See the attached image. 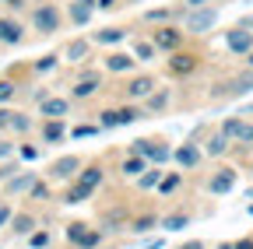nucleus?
Wrapping results in <instances>:
<instances>
[{"mask_svg":"<svg viewBox=\"0 0 253 249\" xmlns=\"http://www.w3.org/2000/svg\"><path fill=\"white\" fill-rule=\"evenodd\" d=\"M221 21V7L218 4H208V7H186L183 14V32L194 36V39H204L208 32H214Z\"/></svg>","mask_w":253,"mask_h":249,"instance_id":"1","label":"nucleus"},{"mask_svg":"<svg viewBox=\"0 0 253 249\" xmlns=\"http://www.w3.org/2000/svg\"><path fill=\"white\" fill-rule=\"evenodd\" d=\"M204 134H208V127L201 123V127L194 130V137H186L183 144H176V147H172V165H176V169H183V172L201 169V162H204V147H201Z\"/></svg>","mask_w":253,"mask_h":249,"instance_id":"2","label":"nucleus"},{"mask_svg":"<svg viewBox=\"0 0 253 249\" xmlns=\"http://www.w3.org/2000/svg\"><path fill=\"white\" fill-rule=\"evenodd\" d=\"M28 25H32V32H36V36H56L63 28L60 4H53V0H39V4L28 11Z\"/></svg>","mask_w":253,"mask_h":249,"instance_id":"3","label":"nucleus"},{"mask_svg":"<svg viewBox=\"0 0 253 249\" xmlns=\"http://www.w3.org/2000/svg\"><path fill=\"white\" fill-rule=\"evenodd\" d=\"M126 154H141V158H148L151 165H169L172 162V144L166 137H137L126 144Z\"/></svg>","mask_w":253,"mask_h":249,"instance_id":"4","label":"nucleus"},{"mask_svg":"<svg viewBox=\"0 0 253 249\" xmlns=\"http://www.w3.org/2000/svg\"><path fill=\"white\" fill-rule=\"evenodd\" d=\"M201 53L197 49H176V53H166V74L172 77V81H186V77H194L197 71H201Z\"/></svg>","mask_w":253,"mask_h":249,"instance_id":"5","label":"nucleus"},{"mask_svg":"<svg viewBox=\"0 0 253 249\" xmlns=\"http://www.w3.org/2000/svg\"><path fill=\"white\" fill-rule=\"evenodd\" d=\"M148 39L155 42V49H158V53H162V56H166V53H176V49H183L190 36L183 32V25H176V21H169V25H155V28H151V32H148Z\"/></svg>","mask_w":253,"mask_h":249,"instance_id":"6","label":"nucleus"},{"mask_svg":"<svg viewBox=\"0 0 253 249\" xmlns=\"http://www.w3.org/2000/svg\"><path fill=\"white\" fill-rule=\"evenodd\" d=\"M102 84H106L102 71H91V67L81 64V71H78V77H74V84H71V99H74V102H88V99H95V95L102 91Z\"/></svg>","mask_w":253,"mask_h":249,"instance_id":"7","label":"nucleus"},{"mask_svg":"<svg viewBox=\"0 0 253 249\" xmlns=\"http://www.w3.org/2000/svg\"><path fill=\"white\" fill-rule=\"evenodd\" d=\"M239 186V169L236 165H218L208 179H204V193L208 197H229Z\"/></svg>","mask_w":253,"mask_h":249,"instance_id":"8","label":"nucleus"},{"mask_svg":"<svg viewBox=\"0 0 253 249\" xmlns=\"http://www.w3.org/2000/svg\"><path fill=\"white\" fill-rule=\"evenodd\" d=\"M250 91H253V71H250V67H243V71H239V74H232L229 81L214 84L211 99H243V95H250Z\"/></svg>","mask_w":253,"mask_h":249,"instance_id":"9","label":"nucleus"},{"mask_svg":"<svg viewBox=\"0 0 253 249\" xmlns=\"http://www.w3.org/2000/svg\"><path fill=\"white\" fill-rule=\"evenodd\" d=\"M81 165H84L81 154H60V158H53V162H49L46 179H49V182H71V179L81 172Z\"/></svg>","mask_w":253,"mask_h":249,"instance_id":"10","label":"nucleus"},{"mask_svg":"<svg viewBox=\"0 0 253 249\" xmlns=\"http://www.w3.org/2000/svg\"><path fill=\"white\" fill-rule=\"evenodd\" d=\"M221 42H225V53H232V56H246L250 49H253V32L246 25H232V28H225V36H221Z\"/></svg>","mask_w":253,"mask_h":249,"instance_id":"11","label":"nucleus"},{"mask_svg":"<svg viewBox=\"0 0 253 249\" xmlns=\"http://www.w3.org/2000/svg\"><path fill=\"white\" fill-rule=\"evenodd\" d=\"M155 88H158V77L155 74H134L130 81L123 84V99L126 102H144Z\"/></svg>","mask_w":253,"mask_h":249,"instance_id":"12","label":"nucleus"},{"mask_svg":"<svg viewBox=\"0 0 253 249\" xmlns=\"http://www.w3.org/2000/svg\"><path fill=\"white\" fill-rule=\"evenodd\" d=\"M21 42H25V21L18 14H0V46L14 49Z\"/></svg>","mask_w":253,"mask_h":249,"instance_id":"13","label":"nucleus"},{"mask_svg":"<svg viewBox=\"0 0 253 249\" xmlns=\"http://www.w3.org/2000/svg\"><path fill=\"white\" fill-rule=\"evenodd\" d=\"M99 228H102L106 235H120V232H126V228H130V211H126L123 204L106 207V211H102V221H99Z\"/></svg>","mask_w":253,"mask_h":249,"instance_id":"14","label":"nucleus"},{"mask_svg":"<svg viewBox=\"0 0 253 249\" xmlns=\"http://www.w3.org/2000/svg\"><path fill=\"white\" fill-rule=\"evenodd\" d=\"M201 147H204V158H211V162H221V158H225V154L232 151V141H229L225 134H221V130L214 127V130H208V134H204Z\"/></svg>","mask_w":253,"mask_h":249,"instance_id":"15","label":"nucleus"},{"mask_svg":"<svg viewBox=\"0 0 253 249\" xmlns=\"http://www.w3.org/2000/svg\"><path fill=\"white\" fill-rule=\"evenodd\" d=\"M183 14H186V4L179 0V4H169V7H151V11H144L141 14V25H169V21H183Z\"/></svg>","mask_w":253,"mask_h":249,"instance_id":"16","label":"nucleus"},{"mask_svg":"<svg viewBox=\"0 0 253 249\" xmlns=\"http://www.w3.org/2000/svg\"><path fill=\"white\" fill-rule=\"evenodd\" d=\"M71 106H74L71 95H46L39 102V116L42 119H67L71 116Z\"/></svg>","mask_w":253,"mask_h":249,"instance_id":"17","label":"nucleus"},{"mask_svg":"<svg viewBox=\"0 0 253 249\" xmlns=\"http://www.w3.org/2000/svg\"><path fill=\"white\" fill-rule=\"evenodd\" d=\"M102 71L106 74H134L137 71V56L134 53H123V49H113L102 60Z\"/></svg>","mask_w":253,"mask_h":249,"instance_id":"18","label":"nucleus"},{"mask_svg":"<svg viewBox=\"0 0 253 249\" xmlns=\"http://www.w3.org/2000/svg\"><path fill=\"white\" fill-rule=\"evenodd\" d=\"M39 179V172H25V169H18L11 179H4V182H0V193H4V197H28V190H32V182H36Z\"/></svg>","mask_w":253,"mask_h":249,"instance_id":"19","label":"nucleus"},{"mask_svg":"<svg viewBox=\"0 0 253 249\" xmlns=\"http://www.w3.org/2000/svg\"><path fill=\"white\" fill-rule=\"evenodd\" d=\"M74 182H81L88 193H99V186L106 182V165L102 162H84L81 172L74 176Z\"/></svg>","mask_w":253,"mask_h":249,"instance_id":"20","label":"nucleus"},{"mask_svg":"<svg viewBox=\"0 0 253 249\" xmlns=\"http://www.w3.org/2000/svg\"><path fill=\"white\" fill-rule=\"evenodd\" d=\"M60 60H67V64H74V67L88 64V60H91V39H71L67 46L60 49Z\"/></svg>","mask_w":253,"mask_h":249,"instance_id":"21","label":"nucleus"},{"mask_svg":"<svg viewBox=\"0 0 253 249\" xmlns=\"http://www.w3.org/2000/svg\"><path fill=\"white\" fill-rule=\"evenodd\" d=\"M67 119H42L39 123V141L42 144H63L67 141Z\"/></svg>","mask_w":253,"mask_h":249,"instance_id":"22","label":"nucleus"},{"mask_svg":"<svg viewBox=\"0 0 253 249\" xmlns=\"http://www.w3.org/2000/svg\"><path fill=\"white\" fill-rule=\"evenodd\" d=\"M36 228H39V217L32 214V211H14V214H11V221H7V232H11V235H18V239L32 235Z\"/></svg>","mask_w":253,"mask_h":249,"instance_id":"23","label":"nucleus"},{"mask_svg":"<svg viewBox=\"0 0 253 249\" xmlns=\"http://www.w3.org/2000/svg\"><path fill=\"white\" fill-rule=\"evenodd\" d=\"M141 106H144V112H148V116H162V112L172 106V88H162V84H158V88L151 91V95H148Z\"/></svg>","mask_w":253,"mask_h":249,"instance_id":"24","label":"nucleus"},{"mask_svg":"<svg viewBox=\"0 0 253 249\" xmlns=\"http://www.w3.org/2000/svg\"><path fill=\"white\" fill-rule=\"evenodd\" d=\"M190 225H194V211H190V207L169 211V214H162V221H158V228H162V232H183V228H190Z\"/></svg>","mask_w":253,"mask_h":249,"instance_id":"25","label":"nucleus"},{"mask_svg":"<svg viewBox=\"0 0 253 249\" xmlns=\"http://www.w3.org/2000/svg\"><path fill=\"white\" fill-rule=\"evenodd\" d=\"M126 36V28H120V25H106V28H99V32H91L88 39H91V46H120Z\"/></svg>","mask_w":253,"mask_h":249,"instance_id":"26","label":"nucleus"},{"mask_svg":"<svg viewBox=\"0 0 253 249\" xmlns=\"http://www.w3.org/2000/svg\"><path fill=\"white\" fill-rule=\"evenodd\" d=\"M158 221H162V214H158V211L130 214V228H126V232H134V235H151V232L158 228Z\"/></svg>","mask_w":253,"mask_h":249,"instance_id":"27","label":"nucleus"},{"mask_svg":"<svg viewBox=\"0 0 253 249\" xmlns=\"http://www.w3.org/2000/svg\"><path fill=\"white\" fill-rule=\"evenodd\" d=\"M91 14H95V4H88V0H71L67 4V21L74 28H84L91 21Z\"/></svg>","mask_w":253,"mask_h":249,"instance_id":"28","label":"nucleus"},{"mask_svg":"<svg viewBox=\"0 0 253 249\" xmlns=\"http://www.w3.org/2000/svg\"><path fill=\"white\" fill-rule=\"evenodd\" d=\"M179 190H183V169L179 172H162V179H158V186H155L158 197H176Z\"/></svg>","mask_w":253,"mask_h":249,"instance_id":"29","label":"nucleus"},{"mask_svg":"<svg viewBox=\"0 0 253 249\" xmlns=\"http://www.w3.org/2000/svg\"><path fill=\"white\" fill-rule=\"evenodd\" d=\"M91 197H95V193H88V190H84L81 182H74V179H71V182H67V190L60 193V204H67V207H74V204H88Z\"/></svg>","mask_w":253,"mask_h":249,"instance_id":"30","label":"nucleus"},{"mask_svg":"<svg viewBox=\"0 0 253 249\" xmlns=\"http://www.w3.org/2000/svg\"><path fill=\"white\" fill-rule=\"evenodd\" d=\"M148 165H151V162H148V158H141V154H126V158L120 162V176H123V179H137Z\"/></svg>","mask_w":253,"mask_h":249,"instance_id":"31","label":"nucleus"},{"mask_svg":"<svg viewBox=\"0 0 253 249\" xmlns=\"http://www.w3.org/2000/svg\"><path fill=\"white\" fill-rule=\"evenodd\" d=\"M102 242H106V232H102V228H95V225H88V228L78 235L74 249H99Z\"/></svg>","mask_w":253,"mask_h":249,"instance_id":"32","label":"nucleus"},{"mask_svg":"<svg viewBox=\"0 0 253 249\" xmlns=\"http://www.w3.org/2000/svg\"><path fill=\"white\" fill-rule=\"evenodd\" d=\"M162 172H166L162 165H148V169H144V172H141V176L134 179V186H137L141 193H148V190H155V186H158V179H162Z\"/></svg>","mask_w":253,"mask_h":249,"instance_id":"33","label":"nucleus"},{"mask_svg":"<svg viewBox=\"0 0 253 249\" xmlns=\"http://www.w3.org/2000/svg\"><path fill=\"white\" fill-rule=\"evenodd\" d=\"M130 53L137 56V64H151V60H158V56H162V53L155 49V42H151V39H134Z\"/></svg>","mask_w":253,"mask_h":249,"instance_id":"34","label":"nucleus"},{"mask_svg":"<svg viewBox=\"0 0 253 249\" xmlns=\"http://www.w3.org/2000/svg\"><path fill=\"white\" fill-rule=\"evenodd\" d=\"M18 95H21V84L14 81V74H4L0 77V106H11Z\"/></svg>","mask_w":253,"mask_h":249,"instance_id":"35","label":"nucleus"},{"mask_svg":"<svg viewBox=\"0 0 253 249\" xmlns=\"http://www.w3.org/2000/svg\"><path fill=\"white\" fill-rule=\"evenodd\" d=\"M243 119H246L243 112H232V116H225V119L218 123V130H221V134H225V137L236 144V141H239V130H243Z\"/></svg>","mask_w":253,"mask_h":249,"instance_id":"36","label":"nucleus"},{"mask_svg":"<svg viewBox=\"0 0 253 249\" xmlns=\"http://www.w3.org/2000/svg\"><path fill=\"white\" fill-rule=\"evenodd\" d=\"M60 67V53H46V56H39V60H32V74H53Z\"/></svg>","mask_w":253,"mask_h":249,"instance_id":"37","label":"nucleus"},{"mask_svg":"<svg viewBox=\"0 0 253 249\" xmlns=\"http://www.w3.org/2000/svg\"><path fill=\"white\" fill-rule=\"evenodd\" d=\"M28 200H39V204H49L53 200V186H49V179H36L32 182V190H28Z\"/></svg>","mask_w":253,"mask_h":249,"instance_id":"38","label":"nucleus"},{"mask_svg":"<svg viewBox=\"0 0 253 249\" xmlns=\"http://www.w3.org/2000/svg\"><path fill=\"white\" fill-rule=\"evenodd\" d=\"M36 130V119H32L28 112H21V109H14V116H11V134H32Z\"/></svg>","mask_w":253,"mask_h":249,"instance_id":"39","label":"nucleus"},{"mask_svg":"<svg viewBox=\"0 0 253 249\" xmlns=\"http://www.w3.org/2000/svg\"><path fill=\"white\" fill-rule=\"evenodd\" d=\"M49 242H53L49 228H36L32 235H25V246H28V249H49Z\"/></svg>","mask_w":253,"mask_h":249,"instance_id":"40","label":"nucleus"},{"mask_svg":"<svg viewBox=\"0 0 253 249\" xmlns=\"http://www.w3.org/2000/svg\"><path fill=\"white\" fill-rule=\"evenodd\" d=\"M95 134H102L99 123H78V127H71V130H67V137H71V141H84V137H95Z\"/></svg>","mask_w":253,"mask_h":249,"instance_id":"41","label":"nucleus"},{"mask_svg":"<svg viewBox=\"0 0 253 249\" xmlns=\"http://www.w3.org/2000/svg\"><path fill=\"white\" fill-rule=\"evenodd\" d=\"M18 158L21 162H39V154H42V147H36V144H18Z\"/></svg>","mask_w":253,"mask_h":249,"instance_id":"42","label":"nucleus"},{"mask_svg":"<svg viewBox=\"0 0 253 249\" xmlns=\"http://www.w3.org/2000/svg\"><path fill=\"white\" fill-rule=\"evenodd\" d=\"M18 169H21V158H18V154H14V158H4V165H0V182H4V179H11Z\"/></svg>","mask_w":253,"mask_h":249,"instance_id":"43","label":"nucleus"},{"mask_svg":"<svg viewBox=\"0 0 253 249\" xmlns=\"http://www.w3.org/2000/svg\"><path fill=\"white\" fill-rule=\"evenodd\" d=\"M99 127L102 130H116L120 127V123H116V109H102L99 112Z\"/></svg>","mask_w":253,"mask_h":249,"instance_id":"44","label":"nucleus"},{"mask_svg":"<svg viewBox=\"0 0 253 249\" xmlns=\"http://www.w3.org/2000/svg\"><path fill=\"white\" fill-rule=\"evenodd\" d=\"M84 228H88V221H71V225H67V242L74 246V242H78V235H81Z\"/></svg>","mask_w":253,"mask_h":249,"instance_id":"45","label":"nucleus"},{"mask_svg":"<svg viewBox=\"0 0 253 249\" xmlns=\"http://www.w3.org/2000/svg\"><path fill=\"white\" fill-rule=\"evenodd\" d=\"M14 151H18V144H14V141L0 137V162H4V158H14Z\"/></svg>","mask_w":253,"mask_h":249,"instance_id":"46","label":"nucleus"},{"mask_svg":"<svg viewBox=\"0 0 253 249\" xmlns=\"http://www.w3.org/2000/svg\"><path fill=\"white\" fill-rule=\"evenodd\" d=\"M11 214H14V207H11L7 200H0V232L7 228V221H11Z\"/></svg>","mask_w":253,"mask_h":249,"instance_id":"47","label":"nucleus"},{"mask_svg":"<svg viewBox=\"0 0 253 249\" xmlns=\"http://www.w3.org/2000/svg\"><path fill=\"white\" fill-rule=\"evenodd\" d=\"M11 116H14V109H11V106H0V134L11 130Z\"/></svg>","mask_w":253,"mask_h":249,"instance_id":"48","label":"nucleus"},{"mask_svg":"<svg viewBox=\"0 0 253 249\" xmlns=\"http://www.w3.org/2000/svg\"><path fill=\"white\" fill-rule=\"evenodd\" d=\"M4 7H7V14H21L28 7V0H4Z\"/></svg>","mask_w":253,"mask_h":249,"instance_id":"49","label":"nucleus"},{"mask_svg":"<svg viewBox=\"0 0 253 249\" xmlns=\"http://www.w3.org/2000/svg\"><path fill=\"white\" fill-rule=\"evenodd\" d=\"M179 249H208V242H204V239H190V242H183Z\"/></svg>","mask_w":253,"mask_h":249,"instance_id":"50","label":"nucleus"},{"mask_svg":"<svg viewBox=\"0 0 253 249\" xmlns=\"http://www.w3.org/2000/svg\"><path fill=\"white\" fill-rule=\"evenodd\" d=\"M236 249H253V232L243 235V239H236Z\"/></svg>","mask_w":253,"mask_h":249,"instance_id":"51","label":"nucleus"},{"mask_svg":"<svg viewBox=\"0 0 253 249\" xmlns=\"http://www.w3.org/2000/svg\"><path fill=\"white\" fill-rule=\"evenodd\" d=\"M116 0H95V11H113Z\"/></svg>","mask_w":253,"mask_h":249,"instance_id":"52","label":"nucleus"},{"mask_svg":"<svg viewBox=\"0 0 253 249\" xmlns=\"http://www.w3.org/2000/svg\"><path fill=\"white\" fill-rule=\"evenodd\" d=\"M186 7H208V4H214V0H183Z\"/></svg>","mask_w":253,"mask_h":249,"instance_id":"53","label":"nucleus"},{"mask_svg":"<svg viewBox=\"0 0 253 249\" xmlns=\"http://www.w3.org/2000/svg\"><path fill=\"white\" fill-rule=\"evenodd\" d=\"M162 246H166V242H162V239H151V242H144V246H141V249H162Z\"/></svg>","mask_w":253,"mask_h":249,"instance_id":"54","label":"nucleus"},{"mask_svg":"<svg viewBox=\"0 0 253 249\" xmlns=\"http://www.w3.org/2000/svg\"><path fill=\"white\" fill-rule=\"evenodd\" d=\"M239 25H246L250 32H253V14H243V18H239Z\"/></svg>","mask_w":253,"mask_h":249,"instance_id":"55","label":"nucleus"},{"mask_svg":"<svg viewBox=\"0 0 253 249\" xmlns=\"http://www.w3.org/2000/svg\"><path fill=\"white\" fill-rule=\"evenodd\" d=\"M211 249H236V242H218V246H211Z\"/></svg>","mask_w":253,"mask_h":249,"instance_id":"56","label":"nucleus"},{"mask_svg":"<svg viewBox=\"0 0 253 249\" xmlns=\"http://www.w3.org/2000/svg\"><path fill=\"white\" fill-rule=\"evenodd\" d=\"M243 60H246V67H250V71H253V49H250V53H246V56H243Z\"/></svg>","mask_w":253,"mask_h":249,"instance_id":"57","label":"nucleus"},{"mask_svg":"<svg viewBox=\"0 0 253 249\" xmlns=\"http://www.w3.org/2000/svg\"><path fill=\"white\" fill-rule=\"evenodd\" d=\"M239 112H243V116H253V102H250V106H243Z\"/></svg>","mask_w":253,"mask_h":249,"instance_id":"58","label":"nucleus"},{"mask_svg":"<svg viewBox=\"0 0 253 249\" xmlns=\"http://www.w3.org/2000/svg\"><path fill=\"white\" fill-rule=\"evenodd\" d=\"M246 214H250V217H253V200H250V204H246Z\"/></svg>","mask_w":253,"mask_h":249,"instance_id":"59","label":"nucleus"},{"mask_svg":"<svg viewBox=\"0 0 253 249\" xmlns=\"http://www.w3.org/2000/svg\"><path fill=\"white\" fill-rule=\"evenodd\" d=\"M250 179H253V154H250Z\"/></svg>","mask_w":253,"mask_h":249,"instance_id":"60","label":"nucleus"}]
</instances>
